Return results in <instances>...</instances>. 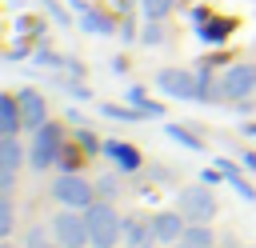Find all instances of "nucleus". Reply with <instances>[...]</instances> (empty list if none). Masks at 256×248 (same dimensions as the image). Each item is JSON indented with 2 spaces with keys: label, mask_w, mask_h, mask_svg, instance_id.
Instances as JSON below:
<instances>
[{
  "label": "nucleus",
  "mask_w": 256,
  "mask_h": 248,
  "mask_svg": "<svg viewBox=\"0 0 256 248\" xmlns=\"http://www.w3.org/2000/svg\"><path fill=\"white\" fill-rule=\"evenodd\" d=\"M88 216V232H92V248H116L124 240V216H116L112 200H92L84 208Z\"/></svg>",
  "instance_id": "f257e3e1"
},
{
  "label": "nucleus",
  "mask_w": 256,
  "mask_h": 248,
  "mask_svg": "<svg viewBox=\"0 0 256 248\" xmlns=\"http://www.w3.org/2000/svg\"><path fill=\"white\" fill-rule=\"evenodd\" d=\"M52 236L60 248H92V232H88V216L84 208H60L52 220H48Z\"/></svg>",
  "instance_id": "f03ea898"
},
{
  "label": "nucleus",
  "mask_w": 256,
  "mask_h": 248,
  "mask_svg": "<svg viewBox=\"0 0 256 248\" xmlns=\"http://www.w3.org/2000/svg\"><path fill=\"white\" fill-rule=\"evenodd\" d=\"M64 160V136H60V128L56 124H40V128H32V144H28V164L40 172V168H52V164H60Z\"/></svg>",
  "instance_id": "7ed1b4c3"
},
{
  "label": "nucleus",
  "mask_w": 256,
  "mask_h": 248,
  "mask_svg": "<svg viewBox=\"0 0 256 248\" xmlns=\"http://www.w3.org/2000/svg\"><path fill=\"white\" fill-rule=\"evenodd\" d=\"M48 192H52V200H56L60 208H88V204L96 200V184L84 180L80 172H60Z\"/></svg>",
  "instance_id": "20e7f679"
},
{
  "label": "nucleus",
  "mask_w": 256,
  "mask_h": 248,
  "mask_svg": "<svg viewBox=\"0 0 256 248\" xmlns=\"http://www.w3.org/2000/svg\"><path fill=\"white\" fill-rule=\"evenodd\" d=\"M156 88L168 92L172 100H200V72H188V68H160V72H156Z\"/></svg>",
  "instance_id": "39448f33"
},
{
  "label": "nucleus",
  "mask_w": 256,
  "mask_h": 248,
  "mask_svg": "<svg viewBox=\"0 0 256 248\" xmlns=\"http://www.w3.org/2000/svg\"><path fill=\"white\" fill-rule=\"evenodd\" d=\"M220 96H228V100H248V96H256V64H232V68H224L220 72Z\"/></svg>",
  "instance_id": "423d86ee"
},
{
  "label": "nucleus",
  "mask_w": 256,
  "mask_h": 248,
  "mask_svg": "<svg viewBox=\"0 0 256 248\" xmlns=\"http://www.w3.org/2000/svg\"><path fill=\"white\" fill-rule=\"evenodd\" d=\"M176 204H180V212H184L188 220H196V224H208V220H216V196H212L204 184H196V188H184Z\"/></svg>",
  "instance_id": "0eeeda50"
},
{
  "label": "nucleus",
  "mask_w": 256,
  "mask_h": 248,
  "mask_svg": "<svg viewBox=\"0 0 256 248\" xmlns=\"http://www.w3.org/2000/svg\"><path fill=\"white\" fill-rule=\"evenodd\" d=\"M184 228H188V216H184L180 208H176V212H156V216H152V232H156L160 244H180Z\"/></svg>",
  "instance_id": "6e6552de"
},
{
  "label": "nucleus",
  "mask_w": 256,
  "mask_h": 248,
  "mask_svg": "<svg viewBox=\"0 0 256 248\" xmlns=\"http://www.w3.org/2000/svg\"><path fill=\"white\" fill-rule=\"evenodd\" d=\"M16 100H20V112H24V124H28V128H40V124L48 120V104H44V96H40L36 88H20Z\"/></svg>",
  "instance_id": "1a4fd4ad"
},
{
  "label": "nucleus",
  "mask_w": 256,
  "mask_h": 248,
  "mask_svg": "<svg viewBox=\"0 0 256 248\" xmlns=\"http://www.w3.org/2000/svg\"><path fill=\"white\" fill-rule=\"evenodd\" d=\"M124 244L128 248H156V232H152V220H140V216H128L124 220Z\"/></svg>",
  "instance_id": "9d476101"
},
{
  "label": "nucleus",
  "mask_w": 256,
  "mask_h": 248,
  "mask_svg": "<svg viewBox=\"0 0 256 248\" xmlns=\"http://www.w3.org/2000/svg\"><path fill=\"white\" fill-rule=\"evenodd\" d=\"M20 128H28V124H24V112H20L16 92H8V96H0V132L4 136H16Z\"/></svg>",
  "instance_id": "9b49d317"
},
{
  "label": "nucleus",
  "mask_w": 256,
  "mask_h": 248,
  "mask_svg": "<svg viewBox=\"0 0 256 248\" xmlns=\"http://www.w3.org/2000/svg\"><path fill=\"white\" fill-rule=\"evenodd\" d=\"M116 168H124V172H136L140 168V152L132 148V144H124V140H104V148H100Z\"/></svg>",
  "instance_id": "f8f14e48"
},
{
  "label": "nucleus",
  "mask_w": 256,
  "mask_h": 248,
  "mask_svg": "<svg viewBox=\"0 0 256 248\" xmlns=\"http://www.w3.org/2000/svg\"><path fill=\"white\" fill-rule=\"evenodd\" d=\"M28 160V148L16 140V136H4L0 140V168H8V172H16L20 164Z\"/></svg>",
  "instance_id": "ddd939ff"
},
{
  "label": "nucleus",
  "mask_w": 256,
  "mask_h": 248,
  "mask_svg": "<svg viewBox=\"0 0 256 248\" xmlns=\"http://www.w3.org/2000/svg\"><path fill=\"white\" fill-rule=\"evenodd\" d=\"M180 244H184V248H216V236H212V228H208V224L188 220V228H184Z\"/></svg>",
  "instance_id": "4468645a"
},
{
  "label": "nucleus",
  "mask_w": 256,
  "mask_h": 248,
  "mask_svg": "<svg viewBox=\"0 0 256 248\" xmlns=\"http://www.w3.org/2000/svg\"><path fill=\"white\" fill-rule=\"evenodd\" d=\"M216 168L224 172V180H228V184H232V188H236V192H240L244 200H256V188H248V180H244V172H240V168H236L232 160H224V156H220V164H216Z\"/></svg>",
  "instance_id": "2eb2a0df"
},
{
  "label": "nucleus",
  "mask_w": 256,
  "mask_h": 248,
  "mask_svg": "<svg viewBox=\"0 0 256 248\" xmlns=\"http://www.w3.org/2000/svg\"><path fill=\"white\" fill-rule=\"evenodd\" d=\"M80 24H84V32H92V36H108V32H112V20H108L104 12H84Z\"/></svg>",
  "instance_id": "dca6fc26"
},
{
  "label": "nucleus",
  "mask_w": 256,
  "mask_h": 248,
  "mask_svg": "<svg viewBox=\"0 0 256 248\" xmlns=\"http://www.w3.org/2000/svg\"><path fill=\"white\" fill-rule=\"evenodd\" d=\"M124 96H128V104H132V108H140L144 116H160V112H164V108H160V104H152V100L144 96V88H136V84H132Z\"/></svg>",
  "instance_id": "f3484780"
},
{
  "label": "nucleus",
  "mask_w": 256,
  "mask_h": 248,
  "mask_svg": "<svg viewBox=\"0 0 256 248\" xmlns=\"http://www.w3.org/2000/svg\"><path fill=\"white\" fill-rule=\"evenodd\" d=\"M172 8H176V0H140V12H144L148 20H164Z\"/></svg>",
  "instance_id": "a211bd4d"
},
{
  "label": "nucleus",
  "mask_w": 256,
  "mask_h": 248,
  "mask_svg": "<svg viewBox=\"0 0 256 248\" xmlns=\"http://www.w3.org/2000/svg\"><path fill=\"white\" fill-rule=\"evenodd\" d=\"M100 112H104V116H112V120H128V124H132V120H144V112H140V108H116V104H100Z\"/></svg>",
  "instance_id": "6ab92c4d"
},
{
  "label": "nucleus",
  "mask_w": 256,
  "mask_h": 248,
  "mask_svg": "<svg viewBox=\"0 0 256 248\" xmlns=\"http://www.w3.org/2000/svg\"><path fill=\"white\" fill-rule=\"evenodd\" d=\"M116 192H120V180L108 172V176H96V196L100 200H116Z\"/></svg>",
  "instance_id": "aec40b11"
},
{
  "label": "nucleus",
  "mask_w": 256,
  "mask_h": 248,
  "mask_svg": "<svg viewBox=\"0 0 256 248\" xmlns=\"http://www.w3.org/2000/svg\"><path fill=\"white\" fill-rule=\"evenodd\" d=\"M168 136H172V140H180V144H184V148H192V152H204V144H200V140H196L192 132L176 128V124H168Z\"/></svg>",
  "instance_id": "412c9836"
},
{
  "label": "nucleus",
  "mask_w": 256,
  "mask_h": 248,
  "mask_svg": "<svg viewBox=\"0 0 256 248\" xmlns=\"http://www.w3.org/2000/svg\"><path fill=\"white\" fill-rule=\"evenodd\" d=\"M16 228V216H12V196H4L0 200V236H8Z\"/></svg>",
  "instance_id": "4be33fe9"
},
{
  "label": "nucleus",
  "mask_w": 256,
  "mask_h": 248,
  "mask_svg": "<svg viewBox=\"0 0 256 248\" xmlns=\"http://www.w3.org/2000/svg\"><path fill=\"white\" fill-rule=\"evenodd\" d=\"M200 36H204V40H224V36H228V24H224V20H208V24L200 28Z\"/></svg>",
  "instance_id": "5701e85b"
},
{
  "label": "nucleus",
  "mask_w": 256,
  "mask_h": 248,
  "mask_svg": "<svg viewBox=\"0 0 256 248\" xmlns=\"http://www.w3.org/2000/svg\"><path fill=\"white\" fill-rule=\"evenodd\" d=\"M144 44H160L164 40V28H160V20H148V28H144V36H140Z\"/></svg>",
  "instance_id": "b1692460"
},
{
  "label": "nucleus",
  "mask_w": 256,
  "mask_h": 248,
  "mask_svg": "<svg viewBox=\"0 0 256 248\" xmlns=\"http://www.w3.org/2000/svg\"><path fill=\"white\" fill-rule=\"evenodd\" d=\"M240 164H244L248 172H256V152H244V160H240Z\"/></svg>",
  "instance_id": "393cba45"
},
{
  "label": "nucleus",
  "mask_w": 256,
  "mask_h": 248,
  "mask_svg": "<svg viewBox=\"0 0 256 248\" xmlns=\"http://www.w3.org/2000/svg\"><path fill=\"white\" fill-rule=\"evenodd\" d=\"M244 136H256V124H244Z\"/></svg>",
  "instance_id": "a878e982"
},
{
  "label": "nucleus",
  "mask_w": 256,
  "mask_h": 248,
  "mask_svg": "<svg viewBox=\"0 0 256 248\" xmlns=\"http://www.w3.org/2000/svg\"><path fill=\"white\" fill-rule=\"evenodd\" d=\"M0 248H12V244H0Z\"/></svg>",
  "instance_id": "bb28decb"
}]
</instances>
